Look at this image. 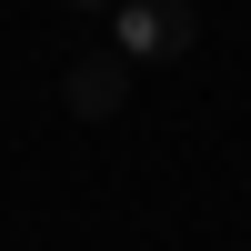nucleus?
Masks as SVG:
<instances>
[{
    "mask_svg": "<svg viewBox=\"0 0 251 251\" xmlns=\"http://www.w3.org/2000/svg\"><path fill=\"white\" fill-rule=\"evenodd\" d=\"M191 0H121V20H111V40H121V60H181L191 50Z\"/></svg>",
    "mask_w": 251,
    "mask_h": 251,
    "instance_id": "nucleus-1",
    "label": "nucleus"
},
{
    "mask_svg": "<svg viewBox=\"0 0 251 251\" xmlns=\"http://www.w3.org/2000/svg\"><path fill=\"white\" fill-rule=\"evenodd\" d=\"M60 100H71L80 121H121V100H131V60H121V50H91V60H71Z\"/></svg>",
    "mask_w": 251,
    "mask_h": 251,
    "instance_id": "nucleus-2",
    "label": "nucleus"
},
{
    "mask_svg": "<svg viewBox=\"0 0 251 251\" xmlns=\"http://www.w3.org/2000/svg\"><path fill=\"white\" fill-rule=\"evenodd\" d=\"M71 10H121V0H71Z\"/></svg>",
    "mask_w": 251,
    "mask_h": 251,
    "instance_id": "nucleus-3",
    "label": "nucleus"
}]
</instances>
